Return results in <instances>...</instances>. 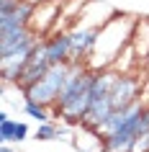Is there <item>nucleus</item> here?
I'll return each mask as SVG.
<instances>
[{"label":"nucleus","mask_w":149,"mask_h":152,"mask_svg":"<svg viewBox=\"0 0 149 152\" xmlns=\"http://www.w3.org/2000/svg\"><path fill=\"white\" fill-rule=\"evenodd\" d=\"M144 67H147V70H149V62H147V64H144Z\"/></svg>","instance_id":"obj_19"},{"label":"nucleus","mask_w":149,"mask_h":152,"mask_svg":"<svg viewBox=\"0 0 149 152\" xmlns=\"http://www.w3.org/2000/svg\"><path fill=\"white\" fill-rule=\"evenodd\" d=\"M23 113L28 116V119L39 121V124L54 119V111H52L49 106H44V103H36V101H23Z\"/></svg>","instance_id":"obj_14"},{"label":"nucleus","mask_w":149,"mask_h":152,"mask_svg":"<svg viewBox=\"0 0 149 152\" xmlns=\"http://www.w3.org/2000/svg\"><path fill=\"white\" fill-rule=\"evenodd\" d=\"M100 28H103V26H87V23H75L70 28V36H72V59H75V62H87V59L95 54Z\"/></svg>","instance_id":"obj_6"},{"label":"nucleus","mask_w":149,"mask_h":152,"mask_svg":"<svg viewBox=\"0 0 149 152\" xmlns=\"http://www.w3.org/2000/svg\"><path fill=\"white\" fill-rule=\"evenodd\" d=\"M52 67V59H49V52H47V41L41 39L33 49V54L28 57V62H26L23 72H21V77H18V88H26V85H31L36 83L39 77H44V72Z\"/></svg>","instance_id":"obj_8"},{"label":"nucleus","mask_w":149,"mask_h":152,"mask_svg":"<svg viewBox=\"0 0 149 152\" xmlns=\"http://www.w3.org/2000/svg\"><path fill=\"white\" fill-rule=\"evenodd\" d=\"M28 134H31L28 124H26V121H18V124H16V137H13V144L26 142V139H28Z\"/></svg>","instance_id":"obj_17"},{"label":"nucleus","mask_w":149,"mask_h":152,"mask_svg":"<svg viewBox=\"0 0 149 152\" xmlns=\"http://www.w3.org/2000/svg\"><path fill=\"white\" fill-rule=\"evenodd\" d=\"M59 16H62V0H36V8H33V16H31L28 26H31L33 34L47 39L59 26Z\"/></svg>","instance_id":"obj_5"},{"label":"nucleus","mask_w":149,"mask_h":152,"mask_svg":"<svg viewBox=\"0 0 149 152\" xmlns=\"http://www.w3.org/2000/svg\"><path fill=\"white\" fill-rule=\"evenodd\" d=\"M33 8H36V0H18V5L10 13L0 16V34L16 31V28H26V26L31 23Z\"/></svg>","instance_id":"obj_10"},{"label":"nucleus","mask_w":149,"mask_h":152,"mask_svg":"<svg viewBox=\"0 0 149 152\" xmlns=\"http://www.w3.org/2000/svg\"><path fill=\"white\" fill-rule=\"evenodd\" d=\"M141 93V80L134 75V72H118L116 83H113V90H110V98H113V111H124L131 103L139 101Z\"/></svg>","instance_id":"obj_7"},{"label":"nucleus","mask_w":149,"mask_h":152,"mask_svg":"<svg viewBox=\"0 0 149 152\" xmlns=\"http://www.w3.org/2000/svg\"><path fill=\"white\" fill-rule=\"evenodd\" d=\"M70 72H72V62H54L44 72V77H39L36 83L21 88L23 101H36V103H44L52 108L59 101V93H62V88L70 80Z\"/></svg>","instance_id":"obj_4"},{"label":"nucleus","mask_w":149,"mask_h":152,"mask_svg":"<svg viewBox=\"0 0 149 152\" xmlns=\"http://www.w3.org/2000/svg\"><path fill=\"white\" fill-rule=\"evenodd\" d=\"M93 77L95 70L87 67V62H75L72 59L70 80L59 93V101L52 106L54 119H62L67 126H82L87 111H90V98H93Z\"/></svg>","instance_id":"obj_1"},{"label":"nucleus","mask_w":149,"mask_h":152,"mask_svg":"<svg viewBox=\"0 0 149 152\" xmlns=\"http://www.w3.org/2000/svg\"><path fill=\"white\" fill-rule=\"evenodd\" d=\"M16 119H5L0 121V142L3 144H13V137H16Z\"/></svg>","instance_id":"obj_15"},{"label":"nucleus","mask_w":149,"mask_h":152,"mask_svg":"<svg viewBox=\"0 0 149 152\" xmlns=\"http://www.w3.org/2000/svg\"><path fill=\"white\" fill-rule=\"evenodd\" d=\"M47 52L52 64L54 62H72V36L70 31H54L49 34L47 39Z\"/></svg>","instance_id":"obj_11"},{"label":"nucleus","mask_w":149,"mask_h":152,"mask_svg":"<svg viewBox=\"0 0 149 152\" xmlns=\"http://www.w3.org/2000/svg\"><path fill=\"white\" fill-rule=\"evenodd\" d=\"M62 137V124H57L54 119L52 121H41L39 126L33 129V139L36 142H54Z\"/></svg>","instance_id":"obj_13"},{"label":"nucleus","mask_w":149,"mask_h":152,"mask_svg":"<svg viewBox=\"0 0 149 152\" xmlns=\"http://www.w3.org/2000/svg\"><path fill=\"white\" fill-rule=\"evenodd\" d=\"M0 152H18V150H13L10 144H3V150H0Z\"/></svg>","instance_id":"obj_18"},{"label":"nucleus","mask_w":149,"mask_h":152,"mask_svg":"<svg viewBox=\"0 0 149 152\" xmlns=\"http://www.w3.org/2000/svg\"><path fill=\"white\" fill-rule=\"evenodd\" d=\"M131 152H149V129H147V132H141V134L134 139Z\"/></svg>","instance_id":"obj_16"},{"label":"nucleus","mask_w":149,"mask_h":152,"mask_svg":"<svg viewBox=\"0 0 149 152\" xmlns=\"http://www.w3.org/2000/svg\"><path fill=\"white\" fill-rule=\"evenodd\" d=\"M134 23H136V18H134V16L113 13V16L103 23L100 36H98V47H95V54L87 59V67H90V70H105V67H113V62L118 59V54L131 44Z\"/></svg>","instance_id":"obj_2"},{"label":"nucleus","mask_w":149,"mask_h":152,"mask_svg":"<svg viewBox=\"0 0 149 152\" xmlns=\"http://www.w3.org/2000/svg\"><path fill=\"white\" fill-rule=\"evenodd\" d=\"M144 108H147V101H144V98H139L136 103H131L129 108H124V111H113V113L108 116V121L98 129V139H103V137L113 134V132H118V129L129 126L131 121H136V119L141 116V111H144Z\"/></svg>","instance_id":"obj_9"},{"label":"nucleus","mask_w":149,"mask_h":152,"mask_svg":"<svg viewBox=\"0 0 149 152\" xmlns=\"http://www.w3.org/2000/svg\"><path fill=\"white\" fill-rule=\"evenodd\" d=\"M131 47L136 52V59L139 64L149 62V18H136L134 23V34H131Z\"/></svg>","instance_id":"obj_12"},{"label":"nucleus","mask_w":149,"mask_h":152,"mask_svg":"<svg viewBox=\"0 0 149 152\" xmlns=\"http://www.w3.org/2000/svg\"><path fill=\"white\" fill-rule=\"evenodd\" d=\"M118 77L116 67H105V70H95L93 77V98H90V111H87L85 121H82V129L93 132L98 137V129L108 121V116L113 113V98H110V90H113V83Z\"/></svg>","instance_id":"obj_3"}]
</instances>
